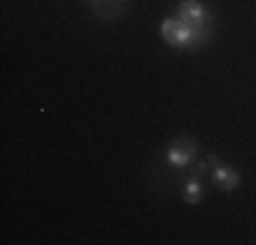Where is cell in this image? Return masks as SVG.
Masks as SVG:
<instances>
[{
    "label": "cell",
    "mask_w": 256,
    "mask_h": 245,
    "mask_svg": "<svg viewBox=\"0 0 256 245\" xmlns=\"http://www.w3.org/2000/svg\"><path fill=\"white\" fill-rule=\"evenodd\" d=\"M161 36L166 44L178 46V49H202L212 36V24H188L180 16H166L161 22Z\"/></svg>",
    "instance_id": "obj_1"
},
{
    "label": "cell",
    "mask_w": 256,
    "mask_h": 245,
    "mask_svg": "<svg viewBox=\"0 0 256 245\" xmlns=\"http://www.w3.org/2000/svg\"><path fill=\"white\" fill-rule=\"evenodd\" d=\"M164 161L172 164L174 169H186L191 166L194 161H196V142L188 136H178L172 144L166 147V152H164Z\"/></svg>",
    "instance_id": "obj_2"
},
{
    "label": "cell",
    "mask_w": 256,
    "mask_h": 245,
    "mask_svg": "<svg viewBox=\"0 0 256 245\" xmlns=\"http://www.w3.org/2000/svg\"><path fill=\"white\" fill-rule=\"evenodd\" d=\"M207 166H210L212 180H216V186L221 188V191H234V188L240 186V174H237L229 164H224L221 158L210 156V158H207Z\"/></svg>",
    "instance_id": "obj_3"
},
{
    "label": "cell",
    "mask_w": 256,
    "mask_h": 245,
    "mask_svg": "<svg viewBox=\"0 0 256 245\" xmlns=\"http://www.w3.org/2000/svg\"><path fill=\"white\" fill-rule=\"evenodd\" d=\"M178 16L188 24H212L210 22V14L199 0H180V8H178Z\"/></svg>",
    "instance_id": "obj_4"
},
{
    "label": "cell",
    "mask_w": 256,
    "mask_h": 245,
    "mask_svg": "<svg viewBox=\"0 0 256 245\" xmlns=\"http://www.w3.org/2000/svg\"><path fill=\"white\" fill-rule=\"evenodd\" d=\"M207 166L204 164H199L196 169H194L191 180H186V188H182V199L188 202V204H199L202 202V186H199V174H202Z\"/></svg>",
    "instance_id": "obj_5"
},
{
    "label": "cell",
    "mask_w": 256,
    "mask_h": 245,
    "mask_svg": "<svg viewBox=\"0 0 256 245\" xmlns=\"http://www.w3.org/2000/svg\"><path fill=\"white\" fill-rule=\"evenodd\" d=\"M93 8L98 16H118L123 11V0H93Z\"/></svg>",
    "instance_id": "obj_6"
}]
</instances>
